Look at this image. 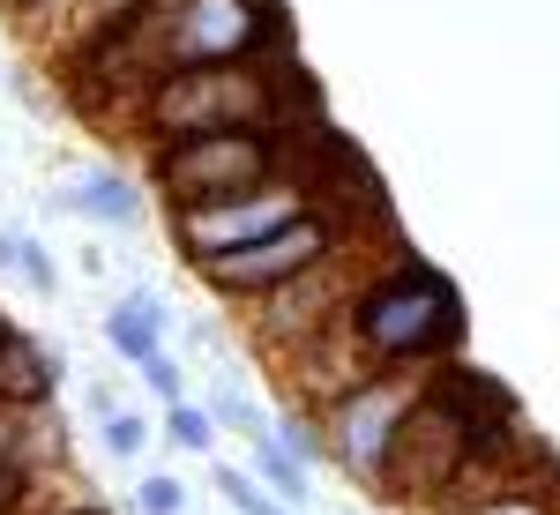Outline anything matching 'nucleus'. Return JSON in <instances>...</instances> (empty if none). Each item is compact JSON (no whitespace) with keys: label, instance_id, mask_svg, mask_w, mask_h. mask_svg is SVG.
<instances>
[{"label":"nucleus","instance_id":"1","mask_svg":"<svg viewBox=\"0 0 560 515\" xmlns=\"http://www.w3.org/2000/svg\"><path fill=\"white\" fill-rule=\"evenodd\" d=\"M345 337L366 366H441L464 351V292L419 255H396L345 300Z\"/></svg>","mask_w":560,"mask_h":515},{"label":"nucleus","instance_id":"2","mask_svg":"<svg viewBox=\"0 0 560 515\" xmlns=\"http://www.w3.org/2000/svg\"><path fill=\"white\" fill-rule=\"evenodd\" d=\"M314 105L292 60H232V68H173L135 97V120L150 142L210 128H284V105Z\"/></svg>","mask_w":560,"mask_h":515},{"label":"nucleus","instance_id":"3","mask_svg":"<svg viewBox=\"0 0 560 515\" xmlns=\"http://www.w3.org/2000/svg\"><path fill=\"white\" fill-rule=\"evenodd\" d=\"M150 83L173 68H232V60H292V31L277 0H142L135 8Z\"/></svg>","mask_w":560,"mask_h":515},{"label":"nucleus","instance_id":"4","mask_svg":"<svg viewBox=\"0 0 560 515\" xmlns=\"http://www.w3.org/2000/svg\"><path fill=\"white\" fill-rule=\"evenodd\" d=\"M277 172H292V128H210L150 142V187L165 195V210L255 195Z\"/></svg>","mask_w":560,"mask_h":515},{"label":"nucleus","instance_id":"5","mask_svg":"<svg viewBox=\"0 0 560 515\" xmlns=\"http://www.w3.org/2000/svg\"><path fill=\"white\" fill-rule=\"evenodd\" d=\"M419 396H427V382H419L411 366H374V374H359L351 388H337V396L322 403L329 464H345L359 485H382L388 456H396V441H404V419H411Z\"/></svg>","mask_w":560,"mask_h":515},{"label":"nucleus","instance_id":"6","mask_svg":"<svg viewBox=\"0 0 560 515\" xmlns=\"http://www.w3.org/2000/svg\"><path fill=\"white\" fill-rule=\"evenodd\" d=\"M337 247H345V224H337L329 210H306L300 224L269 232V239H255V247H232V255L195 261V277L210 284L217 300H261V292L292 284V277H306V269L337 261Z\"/></svg>","mask_w":560,"mask_h":515},{"label":"nucleus","instance_id":"7","mask_svg":"<svg viewBox=\"0 0 560 515\" xmlns=\"http://www.w3.org/2000/svg\"><path fill=\"white\" fill-rule=\"evenodd\" d=\"M314 187H306L300 172H277L269 187H255V195H232V202H195V210H173V239L179 255H187V269L210 255H232V247H255V239H269V232H284V224H300L314 202H306Z\"/></svg>","mask_w":560,"mask_h":515},{"label":"nucleus","instance_id":"8","mask_svg":"<svg viewBox=\"0 0 560 515\" xmlns=\"http://www.w3.org/2000/svg\"><path fill=\"white\" fill-rule=\"evenodd\" d=\"M329 269L337 261H322V269H306V277H292V284H277V292H261L255 314L261 329L284 343V351H306V343L322 337V321H345V300H337V284H329Z\"/></svg>","mask_w":560,"mask_h":515},{"label":"nucleus","instance_id":"9","mask_svg":"<svg viewBox=\"0 0 560 515\" xmlns=\"http://www.w3.org/2000/svg\"><path fill=\"white\" fill-rule=\"evenodd\" d=\"M52 210L128 232V224H142V187H135L128 172H83V179H68V187L52 195Z\"/></svg>","mask_w":560,"mask_h":515},{"label":"nucleus","instance_id":"10","mask_svg":"<svg viewBox=\"0 0 560 515\" xmlns=\"http://www.w3.org/2000/svg\"><path fill=\"white\" fill-rule=\"evenodd\" d=\"M165 321H173V314H165L158 292H128V300L105 314V343H113L128 366H150V359L165 351Z\"/></svg>","mask_w":560,"mask_h":515},{"label":"nucleus","instance_id":"11","mask_svg":"<svg viewBox=\"0 0 560 515\" xmlns=\"http://www.w3.org/2000/svg\"><path fill=\"white\" fill-rule=\"evenodd\" d=\"M247 471H255L261 485L284 501V508H306V501H314V471H306V464L292 456V448H284V441H277V433H255V456H247Z\"/></svg>","mask_w":560,"mask_h":515},{"label":"nucleus","instance_id":"12","mask_svg":"<svg viewBox=\"0 0 560 515\" xmlns=\"http://www.w3.org/2000/svg\"><path fill=\"white\" fill-rule=\"evenodd\" d=\"M0 396H15V403H45L52 396V359L31 337L0 343Z\"/></svg>","mask_w":560,"mask_h":515},{"label":"nucleus","instance_id":"13","mask_svg":"<svg viewBox=\"0 0 560 515\" xmlns=\"http://www.w3.org/2000/svg\"><path fill=\"white\" fill-rule=\"evenodd\" d=\"M0 269L23 277L38 300L60 292V269H52V255H45V239H38V232H23V224H0Z\"/></svg>","mask_w":560,"mask_h":515},{"label":"nucleus","instance_id":"14","mask_svg":"<svg viewBox=\"0 0 560 515\" xmlns=\"http://www.w3.org/2000/svg\"><path fill=\"white\" fill-rule=\"evenodd\" d=\"M448 515H560L546 493H530V485H516V478H501L493 493H456V508Z\"/></svg>","mask_w":560,"mask_h":515},{"label":"nucleus","instance_id":"15","mask_svg":"<svg viewBox=\"0 0 560 515\" xmlns=\"http://www.w3.org/2000/svg\"><path fill=\"white\" fill-rule=\"evenodd\" d=\"M165 441L187 448V456H210V448H217V411H210V403H187V396L165 403Z\"/></svg>","mask_w":560,"mask_h":515},{"label":"nucleus","instance_id":"16","mask_svg":"<svg viewBox=\"0 0 560 515\" xmlns=\"http://www.w3.org/2000/svg\"><path fill=\"white\" fill-rule=\"evenodd\" d=\"M217 493H224V508H232V515H300V508H284L255 471H217Z\"/></svg>","mask_w":560,"mask_h":515},{"label":"nucleus","instance_id":"17","mask_svg":"<svg viewBox=\"0 0 560 515\" xmlns=\"http://www.w3.org/2000/svg\"><path fill=\"white\" fill-rule=\"evenodd\" d=\"M97 441H105V456H113V464H142V448L158 441V426H150L142 411H113V419L97 426Z\"/></svg>","mask_w":560,"mask_h":515},{"label":"nucleus","instance_id":"18","mask_svg":"<svg viewBox=\"0 0 560 515\" xmlns=\"http://www.w3.org/2000/svg\"><path fill=\"white\" fill-rule=\"evenodd\" d=\"M38 493V456H0V515H23Z\"/></svg>","mask_w":560,"mask_h":515},{"label":"nucleus","instance_id":"19","mask_svg":"<svg viewBox=\"0 0 560 515\" xmlns=\"http://www.w3.org/2000/svg\"><path fill=\"white\" fill-rule=\"evenodd\" d=\"M135 508H142V515H187V485H179L173 471H142V485H135Z\"/></svg>","mask_w":560,"mask_h":515},{"label":"nucleus","instance_id":"20","mask_svg":"<svg viewBox=\"0 0 560 515\" xmlns=\"http://www.w3.org/2000/svg\"><path fill=\"white\" fill-rule=\"evenodd\" d=\"M31 426H38V403L0 396V456H31Z\"/></svg>","mask_w":560,"mask_h":515},{"label":"nucleus","instance_id":"21","mask_svg":"<svg viewBox=\"0 0 560 515\" xmlns=\"http://www.w3.org/2000/svg\"><path fill=\"white\" fill-rule=\"evenodd\" d=\"M277 441H284V448H292V456H300L306 471H314V464H322V456H329V433L314 426V419H300V411H292V419H284V426H277Z\"/></svg>","mask_w":560,"mask_h":515},{"label":"nucleus","instance_id":"22","mask_svg":"<svg viewBox=\"0 0 560 515\" xmlns=\"http://www.w3.org/2000/svg\"><path fill=\"white\" fill-rule=\"evenodd\" d=\"M210 411L224 419V426H240L247 441H255V433H269V426H261V411L247 403V396H240V388H217V396H210Z\"/></svg>","mask_w":560,"mask_h":515},{"label":"nucleus","instance_id":"23","mask_svg":"<svg viewBox=\"0 0 560 515\" xmlns=\"http://www.w3.org/2000/svg\"><path fill=\"white\" fill-rule=\"evenodd\" d=\"M135 374L158 388L165 403H179V396H187V374H179V359H173V351H158V359H150V366H135Z\"/></svg>","mask_w":560,"mask_h":515},{"label":"nucleus","instance_id":"24","mask_svg":"<svg viewBox=\"0 0 560 515\" xmlns=\"http://www.w3.org/2000/svg\"><path fill=\"white\" fill-rule=\"evenodd\" d=\"M60 515H113V508H97V501H68Z\"/></svg>","mask_w":560,"mask_h":515}]
</instances>
